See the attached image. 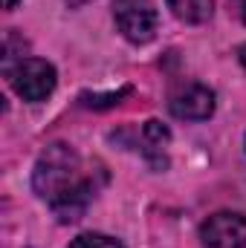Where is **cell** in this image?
<instances>
[{"label":"cell","instance_id":"obj_5","mask_svg":"<svg viewBox=\"0 0 246 248\" xmlns=\"http://www.w3.org/2000/svg\"><path fill=\"white\" fill-rule=\"evenodd\" d=\"M168 110L174 119H183V122H203L214 113V93L206 87V84H183L171 93L168 98Z\"/></svg>","mask_w":246,"mask_h":248},{"label":"cell","instance_id":"obj_10","mask_svg":"<svg viewBox=\"0 0 246 248\" xmlns=\"http://www.w3.org/2000/svg\"><path fill=\"white\" fill-rule=\"evenodd\" d=\"M238 3V12H241V17H244V23H246V0H235Z\"/></svg>","mask_w":246,"mask_h":248},{"label":"cell","instance_id":"obj_13","mask_svg":"<svg viewBox=\"0 0 246 248\" xmlns=\"http://www.w3.org/2000/svg\"><path fill=\"white\" fill-rule=\"evenodd\" d=\"M15 3H18V0H3V6H6V9H15Z\"/></svg>","mask_w":246,"mask_h":248},{"label":"cell","instance_id":"obj_11","mask_svg":"<svg viewBox=\"0 0 246 248\" xmlns=\"http://www.w3.org/2000/svg\"><path fill=\"white\" fill-rule=\"evenodd\" d=\"M84 3H87V0H67L70 9H78V6H84Z\"/></svg>","mask_w":246,"mask_h":248},{"label":"cell","instance_id":"obj_7","mask_svg":"<svg viewBox=\"0 0 246 248\" xmlns=\"http://www.w3.org/2000/svg\"><path fill=\"white\" fill-rule=\"evenodd\" d=\"M168 9L183 23H206L214 15V0H168Z\"/></svg>","mask_w":246,"mask_h":248},{"label":"cell","instance_id":"obj_3","mask_svg":"<svg viewBox=\"0 0 246 248\" xmlns=\"http://www.w3.org/2000/svg\"><path fill=\"white\" fill-rule=\"evenodd\" d=\"M113 20L130 44L154 41L157 26H159L154 0H113Z\"/></svg>","mask_w":246,"mask_h":248},{"label":"cell","instance_id":"obj_1","mask_svg":"<svg viewBox=\"0 0 246 248\" xmlns=\"http://www.w3.org/2000/svg\"><path fill=\"white\" fill-rule=\"evenodd\" d=\"M32 187L50 205L58 222H78L90 208L99 182L96 170H90L70 144L58 141L38 156L32 170Z\"/></svg>","mask_w":246,"mask_h":248},{"label":"cell","instance_id":"obj_9","mask_svg":"<svg viewBox=\"0 0 246 248\" xmlns=\"http://www.w3.org/2000/svg\"><path fill=\"white\" fill-rule=\"evenodd\" d=\"M127 93H130V87H122L119 93H110V95H81V101H84L87 107H113V104L122 101Z\"/></svg>","mask_w":246,"mask_h":248},{"label":"cell","instance_id":"obj_8","mask_svg":"<svg viewBox=\"0 0 246 248\" xmlns=\"http://www.w3.org/2000/svg\"><path fill=\"white\" fill-rule=\"evenodd\" d=\"M70 248H122V243L107 234H81L70 243Z\"/></svg>","mask_w":246,"mask_h":248},{"label":"cell","instance_id":"obj_2","mask_svg":"<svg viewBox=\"0 0 246 248\" xmlns=\"http://www.w3.org/2000/svg\"><path fill=\"white\" fill-rule=\"evenodd\" d=\"M6 78L12 84V90L23 98V101H44L47 95H53L58 75L55 66L44 58H23L12 69H6Z\"/></svg>","mask_w":246,"mask_h":248},{"label":"cell","instance_id":"obj_6","mask_svg":"<svg viewBox=\"0 0 246 248\" xmlns=\"http://www.w3.org/2000/svg\"><path fill=\"white\" fill-rule=\"evenodd\" d=\"M171 141V133L162 122H151L142 127V144H145V156L151 159L154 168H165V147Z\"/></svg>","mask_w":246,"mask_h":248},{"label":"cell","instance_id":"obj_4","mask_svg":"<svg viewBox=\"0 0 246 248\" xmlns=\"http://www.w3.org/2000/svg\"><path fill=\"white\" fill-rule=\"evenodd\" d=\"M206 248H246V217L235 211H217L200 225Z\"/></svg>","mask_w":246,"mask_h":248},{"label":"cell","instance_id":"obj_12","mask_svg":"<svg viewBox=\"0 0 246 248\" xmlns=\"http://www.w3.org/2000/svg\"><path fill=\"white\" fill-rule=\"evenodd\" d=\"M238 55H241V63H244V69H246V44L238 49Z\"/></svg>","mask_w":246,"mask_h":248}]
</instances>
